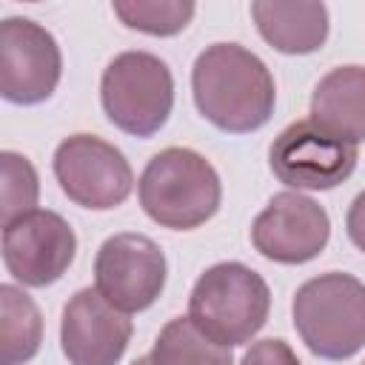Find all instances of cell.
Segmentation results:
<instances>
[{
  "label": "cell",
  "instance_id": "obj_1",
  "mask_svg": "<svg viewBox=\"0 0 365 365\" xmlns=\"http://www.w3.org/2000/svg\"><path fill=\"white\" fill-rule=\"evenodd\" d=\"M191 91L200 114L228 134L262 128L277 103L268 66L240 43H214L194 60Z\"/></svg>",
  "mask_w": 365,
  "mask_h": 365
},
{
  "label": "cell",
  "instance_id": "obj_2",
  "mask_svg": "<svg viewBox=\"0 0 365 365\" xmlns=\"http://www.w3.org/2000/svg\"><path fill=\"white\" fill-rule=\"evenodd\" d=\"M143 211L163 228L191 231L208 222L222 200L217 168L191 148H163L154 154L137 185Z\"/></svg>",
  "mask_w": 365,
  "mask_h": 365
},
{
  "label": "cell",
  "instance_id": "obj_3",
  "mask_svg": "<svg viewBox=\"0 0 365 365\" xmlns=\"http://www.w3.org/2000/svg\"><path fill=\"white\" fill-rule=\"evenodd\" d=\"M294 328L319 359H348L365 348V285L342 271L302 282L294 294Z\"/></svg>",
  "mask_w": 365,
  "mask_h": 365
},
{
  "label": "cell",
  "instance_id": "obj_4",
  "mask_svg": "<svg viewBox=\"0 0 365 365\" xmlns=\"http://www.w3.org/2000/svg\"><path fill=\"white\" fill-rule=\"evenodd\" d=\"M271 311L268 282L242 262H217L191 288V322L220 345H245L259 334Z\"/></svg>",
  "mask_w": 365,
  "mask_h": 365
},
{
  "label": "cell",
  "instance_id": "obj_5",
  "mask_svg": "<svg viewBox=\"0 0 365 365\" xmlns=\"http://www.w3.org/2000/svg\"><path fill=\"white\" fill-rule=\"evenodd\" d=\"M100 103L120 131L154 137L174 108V77L157 54L123 51L103 71Z\"/></svg>",
  "mask_w": 365,
  "mask_h": 365
},
{
  "label": "cell",
  "instance_id": "obj_6",
  "mask_svg": "<svg viewBox=\"0 0 365 365\" xmlns=\"http://www.w3.org/2000/svg\"><path fill=\"white\" fill-rule=\"evenodd\" d=\"M54 177L71 202L91 211L123 205L134 188L125 154L94 134H71L57 145Z\"/></svg>",
  "mask_w": 365,
  "mask_h": 365
},
{
  "label": "cell",
  "instance_id": "obj_7",
  "mask_svg": "<svg viewBox=\"0 0 365 365\" xmlns=\"http://www.w3.org/2000/svg\"><path fill=\"white\" fill-rule=\"evenodd\" d=\"M359 151L325 134L311 120H297L282 128L268 151L274 177L297 191H328L342 185L356 168Z\"/></svg>",
  "mask_w": 365,
  "mask_h": 365
},
{
  "label": "cell",
  "instance_id": "obj_8",
  "mask_svg": "<svg viewBox=\"0 0 365 365\" xmlns=\"http://www.w3.org/2000/svg\"><path fill=\"white\" fill-rule=\"evenodd\" d=\"M94 288L123 314L145 311L165 288V254L145 234H114L94 257Z\"/></svg>",
  "mask_w": 365,
  "mask_h": 365
},
{
  "label": "cell",
  "instance_id": "obj_9",
  "mask_svg": "<svg viewBox=\"0 0 365 365\" xmlns=\"http://www.w3.org/2000/svg\"><path fill=\"white\" fill-rule=\"evenodd\" d=\"M63 54L51 31L29 17L0 23V94L17 106H34L54 94Z\"/></svg>",
  "mask_w": 365,
  "mask_h": 365
},
{
  "label": "cell",
  "instance_id": "obj_10",
  "mask_svg": "<svg viewBox=\"0 0 365 365\" xmlns=\"http://www.w3.org/2000/svg\"><path fill=\"white\" fill-rule=\"evenodd\" d=\"M77 254V237L57 211H29L3 225V262L9 274L29 285L57 282Z\"/></svg>",
  "mask_w": 365,
  "mask_h": 365
},
{
  "label": "cell",
  "instance_id": "obj_11",
  "mask_svg": "<svg viewBox=\"0 0 365 365\" xmlns=\"http://www.w3.org/2000/svg\"><path fill=\"white\" fill-rule=\"evenodd\" d=\"M331 237V220L319 202L299 191H282L268 200L251 225L254 248L282 265H302L322 254Z\"/></svg>",
  "mask_w": 365,
  "mask_h": 365
},
{
  "label": "cell",
  "instance_id": "obj_12",
  "mask_svg": "<svg viewBox=\"0 0 365 365\" xmlns=\"http://www.w3.org/2000/svg\"><path fill=\"white\" fill-rule=\"evenodd\" d=\"M131 319L97 288H80L63 308L60 345L71 365H117L131 342Z\"/></svg>",
  "mask_w": 365,
  "mask_h": 365
},
{
  "label": "cell",
  "instance_id": "obj_13",
  "mask_svg": "<svg viewBox=\"0 0 365 365\" xmlns=\"http://www.w3.org/2000/svg\"><path fill=\"white\" fill-rule=\"evenodd\" d=\"M325 134L342 143L365 140V66L331 68L311 94V117Z\"/></svg>",
  "mask_w": 365,
  "mask_h": 365
},
{
  "label": "cell",
  "instance_id": "obj_14",
  "mask_svg": "<svg viewBox=\"0 0 365 365\" xmlns=\"http://www.w3.org/2000/svg\"><path fill=\"white\" fill-rule=\"evenodd\" d=\"M251 17L262 40L282 54H311L328 40V9L325 3H251Z\"/></svg>",
  "mask_w": 365,
  "mask_h": 365
},
{
  "label": "cell",
  "instance_id": "obj_15",
  "mask_svg": "<svg viewBox=\"0 0 365 365\" xmlns=\"http://www.w3.org/2000/svg\"><path fill=\"white\" fill-rule=\"evenodd\" d=\"M43 342V317L34 299L17 285H0V362L26 365Z\"/></svg>",
  "mask_w": 365,
  "mask_h": 365
},
{
  "label": "cell",
  "instance_id": "obj_16",
  "mask_svg": "<svg viewBox=\"0 0 365 365\" xmlns=\"http://www.w3.org/2000/svg\"><path fill=\"white\" fill-rule=\"evenodd\" d=\"M151 365H234L231 348L205 336L191 317H174L157 334Z\"/></svg>",
  "mask_w": 365,
  "mask_h": 365
},
{
  "label": "cell",
  "instance_id": "obj_17",
  "mask_svg": "<svg viewBox=\"0 0 365 365\" xmlns=\"http://www.w3.org/2000/svg\"><path fill=\"white\" fill-rule=\"evenodd\" d=\"M111 9L123 26L154 37L180 34L197 11V6L188 0H114Z\"/></svg>",
  "mask_w": 365,
  "mask_h": 365
},
{
  "label": "cell",
  "instance_id": "obj_18",
  "mask_svg": "<svg viewBox=\"0 0 365 365\" xmlns=\"http://www.w3.org/2000/svg\"><path fill=\"white\" fill-rule=\"evenodd\" d=\"M0 165H3V225H9L11 220L37 211V194H40V182H37V171L34 165L14 151H3L0 154Z\"/></svg>",
  "mask_w": 365,
  "mask_h": 365
},
{
  "label": "cell",
  "instance_id": "obj_19",
  "mask_svg": "<svg viewBox=\"0 0 365 365\" xmlns=\"http://www.w3.org/2000/svg\"><path fill=\"white\" fill-rule=\"evenodd\" d=\"M240 365H302L288 342L282 339H259L254 342Z\"/></svg>",
  "mask_w": 365,
  "mask_h": 365
},
{
  "label": "cell",
  "instance_id": "obj_20",
  "mask_svg": "<svg viewBox=\"0 0 365 365\" xmlns=\"http://www.w3.org/2000/svg\"><path fill=\"white\" fill-rule=\"evenodd\" d=\"M345 228H348V237L351 242L365 254V191H359L348 208V217H345Z\"/></svg>",
  "mask_w": 365,
  "mask_h": 365
},
{
  "label": "cell",
  "instance_id": "obj_21",
  "mask_svg": "<svg viewBox=\"0 0 365 365\" xmlns=\"http://www.w3.org/2000/svg\"><path fill=\"white\" fill-rule=\"evenodd\" d=\"M131 365H151V356H148V354H145V356H140V359H134V362H131Z\"/></svg>",
  "mask_w": 365,
  "mask_h": 365
},
{
  "label": "cell",
  "instance_id": "obj_22",
  "mask_svg": "<svg viewBox=\"0 0 365 365\" xmlns=\"http://www.w3.org/2000/svg\"><path fill=\"white\" fill-rule=\"evenodd\" d=\"M362 365H365V362H362Z\"/></svg>",
  "mask_w": 365,
  "mask_h": 365
}]
</instances>
